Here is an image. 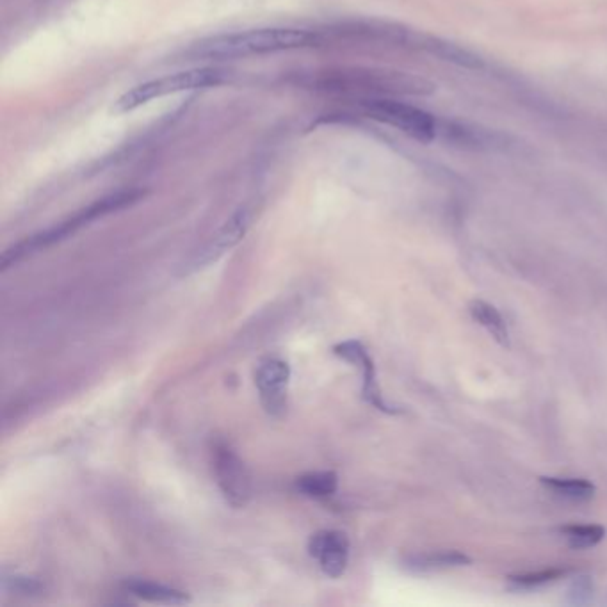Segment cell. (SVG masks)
Returning a JSON list of instances; mask_svg holds the SVG:
<instances>
[{
  "label": "cell",
  "instance_id": "18",
  "mask_svg": "<svg viewBox=\"0 0 607 607\" xmlns=\"http://www.w3.org/2000/svg\"><path fill=\"white\" fill-rule=\"evenodd\" d=\"M2 588L4 591L13 590L15 593H20V595H34V593H40L43 590V584L38 583L36 579H31V577H4V581H2Z\"/></svg>",
  "mask_w": 607,
  "mask_h": 607
},
{
  "label": "cell",
  "instance_id": "3",
  "mask_svg": "<svg viewBox=\"0 0 607 607\" xmlns=\"http://www.w3.org/2000/svg\"><path fill=\"white\" fill-rule=\"evenodd\" d=\"M227 73L225 70L207 66V68H193L186 72L170 73L164 77L141 82L114 102L113 111L116 114L130 113L159 98L170 97L184 91L216 88L227 81Z\"/></svg>",
  "mask_w": 607,
  "mask_h": 607
},
{
  "label": "cell",
  "instance_id": "5",
  "mask_svg": "<svg viewBox=\"0 0 607 607\" xmlns=\"http://www.w3.org/2000/svg\"><path fill=\"white\" fill-rule=\"evenodd\" d=\"M211 456L214 476L225 501L232 508H244L251 499V478L241 456L225 440L212 444Z\"/></svg>",
  "mask_w": 607,
  "mask_h": 607
},
{
  "label": "cell",
  "instance_id": "11",
  "mask_svg": "<svg viewBox=\"0 0 607 607\" xmlns=\"http://www.w3.org/2000/svg\"><path fill=\"white\" fill-rule=\"evenodd\" d=\"M472 559L460 551L422 552L405 559V568L415 574H429V572H442L449 568L467 567Z\"/></svg>",
  "mask_w": 607,
  "mask_h": 607
},
{
  "label": "cell",
  "instance_id": "17",
  "mask_svg": "<svg viewBox=\"0 0 607 607\" xmlns=\"http://www.w3.org/2000/svg\"><path fill=\"white\" fill-rule=\"evenodd\" d=\"M591 597H593V583H591L590 577H586V575L575 577L574 583L568 588V604L584 606L590 602Z\"/></svg>",
  "mask_w": 607,
  "mask_h": 607
},
{
  "label": "cell",
  "instance_id": "16",
  "mask_svg": "<svg viewBox=\"0 0 607 607\" xmlns=\"http://www.w3.org/2000/svg\"><path fill=\"white\" fill-rule=\"evenodd\" d=\"M570 574L568 568H549V570H540V572H531V574L511 575L508 579L510 590H536L545 584H552L567 577Z\"/></svg>",
  "mask_w": 607,
  "mask_h": 607
},
{
  "label": "cell",
  "instance_id": "4",
  "mask_svg": "<svg viewBox=\"0 0 607 607\" xmlns=\"http://www.w3.org/2000/svg\"><path fill=\"white\" fill-rule=\"evenodd\" d=\"M362 111L374 122L389 125L408 138L431 143L438 136V123L433 114L408 102L392 97H369L362 100Z\"/></svg>",
  "mask_w": 607,
  "mask_h": 607
},
{
  "label": "cell",
  "instance_id": "9",
  "mask_svg": "<svg viewBox=\"0 0 607 607\" xmlns=\"http://www.w3.org/2000/svg\"><path fill=\"white\" fill-rule=\"evenodd\" d=\"M349 538L337 529H324L310 538L308 552L326 577L339 579L349 563Z\"/></svg>",
  "mask_w": 607,
  "mask_h": 607
},
{
  "label": "cell",
  "instance_id": "6",
  "mask_svg": "<svg viewBox=\"0 0 607 607\" xmlns=\"http://www.w3.org/2000/svg\"><path fill=\"white\" fill-rule=\"evenodd\" d=\"M291 367L284 358H264L255 373V385L259 390L260 403L269 417L280 419L287 412Z\"/></svg>",
  "mask_w": 607,
  "mask_h": 607
},
{
  "label": "cell",
  "instance_id": "13",
  "mask_svg": "<svg viewBox=\"0 0 607 607\" xmlns=\"http://www.w3.org/2000/svg\"><path fill=\"white\" fill-rule=\"evenodd\" d=\"M339 488V476L333 470L308 472L296 479V490L310 499H328Z\"/></svg>",
  "mask_w": 607,
  "mask_h": 607
},
{
  "label": "cell",
  "instance_id": "1",
  "mask_svg": "<svg viewBox=\"0 0 607 607\" xmlns=\"http://www.w3.org/2000/svg\"><path fill=\"white\" fill-rule=\"evenodd\" d=\"M317 34L294 27H262L250 31L218 34L198 41L187 50L189 59L225 61L244 57L268 56L289 50L307 49L316 45Z\"/></svg>",
  "mask_w": 607,
  "mask_h": 607
},
{
  "label": "cell",
  "instance_id": "12",
  "mask_svg": "<svg viewBox=\"0 0 607 607\" xmlns=\"http://www.w3.org/2000/svg\"><path fill=\"white\" fill-rule=\"evenodd\" d=\"M470 314L474 317V321H478L483 328L488 330V333L494 337L501 346L504 348H510V332H508V326L504 317L501 316V312L486 303L483 300H474L470 303Z\"/></svg>",
  "mask_w": 607,
  "mask_h": 607
},
{
  "label": "cell",
  "instance_id": "2",
  "mask_svg": "<svg viewBox=\"0 0 607 607\" xmlns=\"http://www.w3.org/2000/svg\"><path fill=\"white\" fill-rule=\"evenodd\" d=\"M141 196H143L141 191L127 189V191H118V193H113V195L104 196L102 200L90 203L88 207L75 212L70 218L63 219L61 223H57L56 227H50L40 232V234L31 235V237H27L24 241H20L15 246H11L9 250L4 251L2 260H0V269L8 271L11 266H15L18 262L31 257L34 253L65 241L66 237L79 232L81 228L88 227L93 221L104 218L107 214L122 211V209L129 207L132 203L138 202Z\"/></svg>",
  "mask_w": 607,
  "mask_h": 607
},
{
  "label": "cell",
  "instance_id": "15",
  "mask_svg": "<svg viewBox=\"0 0 607 607\" xmlns=\"http://www.w3.org/2000/svg\"><path fill=\"white\" fill-rule=\"evenodd\" d=\"M561 535L565 536L572 549H590L606 538V529L599 524L565 526L561 527Z\"/></svg>",
  "mask_w": 607,
  "mask_h": 607
},
{
  "label": "cell",
  "instance_id": "10",
  "mask_svg": "<svg viewBox=\"0 0 607 607\" xmlns=\"http://www.w3.org/2000/svg\"><path fill=\"white\" fill-rule=\"evenodd\" d=\"M123 590L127 591L132 597L152 604H186L189 602L184 591L171 588L168 584L157 583V581H148V579H127L122 584Z\"/></svg>",
  "mask_w": 607,
  "mask_h": 607
},
{
  "label": "cell",
  "instance_id": "7",
  "mask_svg": "<svg viewBox=\"0 0 607 607\" xmlns=\"http://www.w3.org/2000/svg\"><path fill=\"white\" fill-rule=\"evenodd\" d=\"M333 355L346 360L349 364L357 365L362 369V397L369 405L374 406L376 410L389 415L401 413L394 406H390L381 394L380 385L376 380V367H374L373 358L360 340H344L337 346H333Z\"/></svg>",
  "mask_w": 607,
  "mask_h": 607
},
{
  "label": "cell",
  "instance_id": "14",
  "mask_svg": "<svg viewBox=\"0 0 607 607\" xmlns=\"http://www.w3.org/2000/svg\"><path fill=\"white\" fill-rule=\"evenodd\" d=\"M549 492L570 502H588L595 497V485L586 479L540 478Z\"/></svg>",
  "mask_w": 607,
  "mask_h": 607
},
{
  "label": "cell",
  "instance_id": "8",
  "mask_svg": "<svg viewBox=\"0 0 607 607\" xmlns=\"http://www.w3.org/2000/svg\"><path fill=\"white\" fill-rule=\"evenodd\" d=\"M251 221H253V209L248 205L239 207L230 216V219L225 221V225L219 228L216 235H212L211 241L205 244V248L196 255L191 262V268L195 271L196 269L207 268L212 262L221 259L227 251L232 250L234 246L243 241L244 235L251 227Z\"/></svg>",
  "mask_w": 607,
  "mask_h": 607
}]
</instances>
